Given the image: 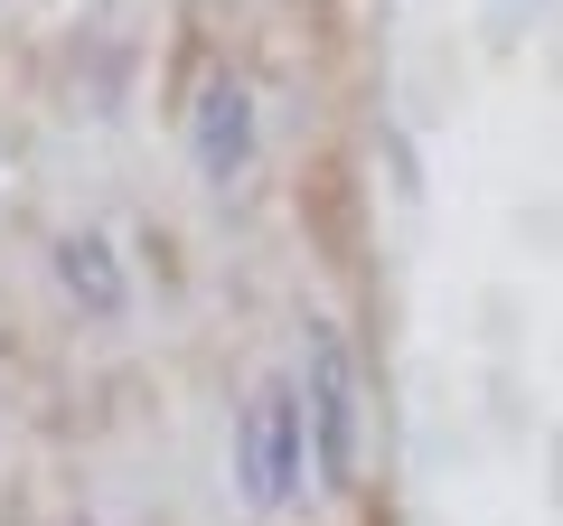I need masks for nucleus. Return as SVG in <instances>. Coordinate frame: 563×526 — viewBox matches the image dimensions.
<instances>
[{
  "label": "nucleus",
  "mask_w": 563,
  "mask_h": 526,
  "mask_svg": "<svg viewBox=\"0 0 563 526\" xmlns=\"http://www.w3.org/2000/svg\"><path fill=\"white\" fill-rule=\"evenodd\" d=\"M301 424H310V480L320 489H357L366 470V376L357 348L329 320H301Z\"/></svg>",
  "instance_id": "nucleus-1"
},
{
  "label": "nucleus",
  "mask_w": 563,
  "mask_h": 526,
  "mask_svg": "<svg viewBox=\"0 0 563 526\" xmlns=\"http://www.w3.org/2000/svg\"><path fill=\"white\" fill-rule=\"evenodd\" d=\"M310 480V424H301V385L263 376L235 414V489L254 507H291Z\"/></svg>",
  "instance_id": "nucleus-2"
},
{
  "label": "nucleus",
  "mask_w": 563,
  "mask_h": 526,
  "mask_svg": "<svg viewBox=\"0 0 563 526\" xmlns=\"http://www.w3.org/2000/svg\"><path fill=\"white\" fill-rule=\"evenodd\" d=\"M254 151H263V103H254V85H244L235 66H217V76L188 95V169H198L207 188H235L244 169H254Z\"/></svg>",
  "instance_id": "nucleus-3"
},
{
  "label": "nucleus",
  "mask_w": 563,
  "mask_h": 526,
  "mask_svg": "<svg viewBox=\"0 0 563 526\" xmlns=\"http://www.w3.org/2000/svg\"><path fill=\"white\" fill-rule=\"evenodd\" d=\"M57 283H66V302H85L95 320H113V310L132 302V273H122V254H113L103 226H66L57 235Z\"/></svg>",
  "instance_id": "nucleus-4"
},
{
  "label": "nucleus",
  "mask_w": 563,
  "mask_h": 526,
  "mask_svg": "<svg viewBox=\"0 0 563 526\" xmlns=\"http://www.w3.org/2000/svg\"><path fill=\"white\" fill-rule=\"evenodd\" d=\"M66 526H85V517H66Z\"/></svg>",
  "instance_id": "nucleus-5"
}]
</instances>
